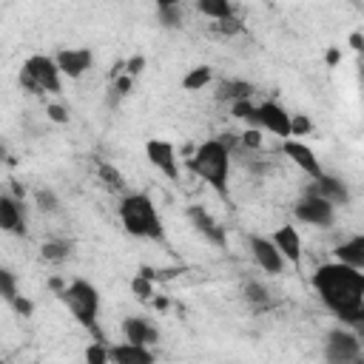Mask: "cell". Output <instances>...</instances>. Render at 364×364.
Here are the masks:
<instances>
[{"label": "cell", "instance_id": "21", "mask_svg": "<svg viewBox=\"0 0 364 364\" xmlns=\"http://www.w3.org/2000/svg\"><path fill=\"white\" fill-rule=\"evenodd\" d=\"M245 299H247V304H250V307H256V310H264V307H270V304H273L270 290H267L262 282H256V279L245 282Z\"/></svg>", "mask_w": 364, "mask_h": 364}, {"label": "cell", "instance_id": "8", "mask_svg": "<svg viewBox=\"0 0 364 364\" xmlns=\"http://www.w3.org/2000/svg\"><path fill=\"white\" fill-rule=\"evenodd\" d=\"M145 156H148V162L159 171V173H165L168 179H179V159H176V148L168 142V139H159V136H154V139H148L145 142Z\"/></svg>", "mask_w": 364, "mask_h": 364}, {"label": "cell", "instance_id": "5", "mask_svg": "<svg viewBox=\"0 0 364 364\" xmlns=\"http://www.w3.org/2000/svg\"><path fill=\"white\" fill-rule=\"evenodd\" d=\"M63 74L57 71L54 65V57H46V54H34L23 63V71H20V85L23 91L28 94H57L63 80Z\"/></svg>", "mask_w": 364, "mask_h": 364}, {"label": "cell", "instance_id": "22", "mask_svg": "<svg viewBox=\"0 0 364 364\" xmlns=\"http://www.w3.org/2000/svg\"><path fill=\"white\" fill-rule=\"evenodd\" d=\"M196 11H202L205 17L222 23V20H230L233 17V6L228 0H199L196 3Z\"/></svg>", "mask_w": 364, "mask_h": 364}, {"label": "cell", "instance_id": "42", "mask_svg": "<svg viewBox=\"0 0 364 364\" xmlns=\"http://www.w3.org/2000/svg\"><path fill=\"white\" fill-rule=\"evenodd\" d=\"M6 159H9V151H6V145L0 142V162H6Z\"/></svg>", "mask_w": 364, "mask_h": 364}, {"label": "cell", "instance_id": "6", "mask_svg": "<svg viewBox=\"0 0 364 364\" xmlns=\"http://www.w3.org/2000/svg\"><path fill=\"white\" fill-rule=\"evenodd\" d=\"M324 361L327 364H364L361 338L355 333H350L344 324L330 330L324 338Z\"/></svg>", "mask_w": 364, "mask_h": 364}, {"label": "cell", "instance_id": "9", "mask_svg": "<svg viewBox=\"0 0 364 364\" xmlns=\"http://www.w3.org/2000/svg\"><path fill=\"white\" fill-rule=\"evenodd\" d=\"M256 122H259V131L264 128V131H270L273 136L290 139V114H287L279 102L267 100V102L256 105Z\"/></svg>", "mask_w": 364, "mask_h": 364}, {"label": "cell", "instance_id": "34", "mask_svg": "<svg viewBox=\"0 0 364 364\" xmlns=\"http://www.w3.org/2000/svg\"><path fill=\"white\" fill-rule=\"evenodd\" d=\"M213 28H216L219 34H239V31H242L245 26H242V20H239V17L233 14L230 20H222V23H213Z\"/></svg>", "mask_w": 364, "mask_h": 364}, {"label": "cell", "instance_id": "18", "mask_svg": "<svg viewBox=\"0 0 364 364\" xmlns=\"http://www.w3.org/2000/svg\"><path fill=\"white\" fill-rule=\"evenodd\" d=\"M108 361H114V364H154L156 358H154L151 347H136V344L122 341V344L108 347Z\"/></svg>", "mask_w": 364, "mask_h": 364}, {"label": "cell", "instance_id": "40", "mask_svg": "<svg viewBox=\"0 0 364 364\" xmlns=\"http://www.w3.org/2000/svg\"><path fill=\"white\" fill-rule=\"evenodd\" d=\"M338 60H341V51H338V48H330V51H327V65H336Z\"/></svg>", "mask_w": 364, "mask_h": 364}, {"label": "cell", "instance_id": "15", "mask_svg": "<svg viewBox=\"0 0 364 364\" xmlns=\"http://www.w3.org/2000/svg\"><path fill=\"white\" fill-rule=\"evenodd\" d=\"M307 193H316V196L327 199L330 205H347L350 202L347 182H341L338 176H330V173H321L318 179H313V185L307 188Z\"/></svg>", "mask_w": 364, "mask_h": 364}, {"label": "cell", "instance_id": "35", "mask_svg": "<svg viewBox=\"0 0 364 364\" xmlns=\"http://www.w3.org/2000/svg\"><path fill=\"white\" fill-rule=\"evenodd\" d=\"M46 117H48L51 122H57V125H63V122H68V111H65L63 105H57V102H51V105H46Z\"/></svg>", "mask_w": 364, "mask_h": 364}, {"label": "cell", "instance_id": "27", "mask_svg": "<svg viewBox=\"0 0 364 364\" xmlns=\"http://www.w3.org/2000/svg\"><path fill=\"white\" fill-rule=\"evenodd\" d=\"M230 114L236 117V119H245L250 128H259V122H256V105L250 102V100H242V102H233L230 105Z\"/></svg>", "mask_w": 364, "mask_h": 364}, {"label": "cell", "instance_id": "1", "mask_svg": "<svg viewBox=\"0 0 364 364\" xmlns=\"http://www.w3.org/2000/svg\"><path fill=\"white\" fill-rule=\"evenodd\" d=\"M313 287L324 307L341 318V324L358 327L364 321V273L341 262H327L316 267Z\"/></svg>", "mask_w": 364, "mask_h": 364}, {"label": "cell", "instance_id": "33", "mask_svg": "<svg viewBox=\"0 0 364 364\" xmlns=\"http://www.w3.org/2000/svg\"><path fill=\"white\" fill-rule=\"evenodd\" d=\"M145 63H148V60H145L142 54H134V57H128V60L122 63V74H128V77L134 80L136 74H142V71H145Z\"/></svg>", "mask_w": 364, "mask_h": 364}, {"label": "cell", "instance_id": "19", "mask_svg": "<svg viewBox=\"0 0 364 364\" xmlns=\"http://www.w3.org/2000/svg\"><path fill=\"white\" fill-rule=\"evenodd\" d=\"M336 262H341L353 270H361L364 267V236H353V239L341 242L336 247Z\"/></svg>", "mask_w": 364, "mask_h": 364}, {"label": "cell", "instance_id": "29", "mask_svg": "<svg viewBox=\"0 0 364 364\" xmlns=\"http://www.w3.org/2000/svg\"><path fill=\"white\" fill-rule=\"evenodd\" d=\"M34 202H37V208L46 210V213L60 210V199H57V193H54L51 188H40V191L34 193Z\"/></svg>", "mask_w": 364, "mask_h": 364}, {"label": "cell", "instance_id": "31", "mask_svg": "<svg viewBox=\"0 0 364 364\" xmlns=\"http://www.w3.org/2000/svg\"><path fill=\"white\" fill-rule=\"evenodd\" d=\"M85 361H88V364H108V344H102V341L88 344V350H85Z\"/></svg>", "mask_w": 364, "mask_h": 364}, {"label": "cell", "instance_id": "24", "mask_svg": "<svg viewBox=\"0 0 364 364\" xmlns=\"http://www.w3.org/2000/svg\"><path fill=\"white\" fill-rule=\"evenodd\" d=\"M40 256H43L46 262H51V264H60V262H65V259L71 256V242H63V239H51V242H43V247H40Z\"/></svg>", "mask_w": 364, "mask_h": 364}, {"label": "cell", "instance_id": "12", "mask_svg": "<svg viewBox=\"0 0 364 364\" xmlns=\"http://www.w3.org/2000/svg\"><path fill=\"white\" fill-rule=\"evenodd\" d=\"M282 151H284V156L290 159V162H296V168H301L310 179H318L321 173H324V168H321V162L316 159V154L304 145V142H299V139H282Z\"/></svg>", "mask_w": 364, "mask_h": 364}, {"label": "cell", "instance_id": "16", "mask_svg": "<svg viewBox=\"0 0 364 364\" xmlns=\"http://www.w3.org/2000/svg\"><path fill=\"white\" fill-rule=\"evenodd\" d=\"M0 230L23 236L26 233V216H23V205L17 196L0 193Z\"/></svg>", "mask_w": 364, "mask_h": 364}, {"label": "cell", "instance_id": "4", "mask_svg": "<svg viewBox=\"0 0 364 364\" xmlns=\"http://www.w3.org/2000/svg\"><path fill=\"white\" fill-rule=\"evenodd\" d=\"M60 299L65 301V307L71 310V316H74L85 330H91V333L97 336V341H105L102 333H100V327H97V316H100V290H97L91 282H85V279L68 282V284L63 287Z\"/></svg>", "mask_w": 364, "mask_h": 364}, {"label": "cell", "instance_id": "39", "mask_svg": "<svg viewBox=\"0 0 364 364\" xmlns=\"http://www.w3.org/2000/svg\"><path fill=\"white\" fill-rule=\"evenodd\" d=\"M350 48H353V51H361V48H364V34H361V31H353V34H350Z\"/></svg>", "mask_w": 364, "mask_h": 364}, {"label": "cell", "instance_id": "7", "mask_svg": "<svg viewBox=\"0 0 364 364\" xmlns=\"http://www.w3.org/2000/svg\"><path fill=\"white\" fill-rule=\"evenodd\" d=\"M293 213H296L299 222L313 225V228H330L336 222V205H330L327 199H321L316 193H304L293 205Z\"/></svg>", "mask_w": 364, "mask_h": 364}, {"label": "cell", "instance_id": "3", "mask_svg": "<svg viewBox=\"0 0 364 364\" xmlns=\"http://www.w3.org/2000/svg\"><path fill=\"white\" fill-rule=\"evenodd\" d=\"M119 222L136 239H162V219L148 193H128L119 202Z\"/></svg>", "mask_w": 364, "mask_h": 364}, {"label": "cell", "instance_id": "37", "mask_svg": "<svg viewBox=\"0 0 364 364\" xmlns=\"http://www.w3.org/2000/svg\"><path fill=\"white\" fill-rule=\"evenodd\" d=\"M131 85H134V80H131L128 74H117V77H114V91H117L119 97H125V94L131 91Z\"/></svg>", "mask_w": 364, "mask_h": 364}, {"label": "cell", "instance_id": "13", "mask_svg": "<svg viewBox=\"0 0 364 364\" xmlns=\"http://www.w3.org/2000/svg\"><path fill=\"white\" fill-rule=\"evenodd\" d=\"M91 63H94L91 48H63V51L54 57L57 71L65 74V77H71V80L82 77V74L91 68Z\"/></svg>", "mask_w": 364, "mask_h": 364}, {"label": "cell", "instance_id": "26", "mask_svg": "<svg viewBox=\"0 0 364 364\" xmlns=\"http://www.w3.org/2000/svg\"><path fill=\"white\" fill-rule=\"evenodd\" d=\"M17 276L9 270V267H0V299H6L9 304L17 299Z\"/></svg>", "mask_w": 364, "mask_h": 364}, {"label": "cell", "instance_id": "28", "mask_svg": "<svg viewBox=\"0 0 364 364\" xmlns=\"http://www.w3.org/2000/svg\"><path fill=\"white\" fill-rule=\"evenodd\" d=\"M97 171H100V176H102V182H105L108 188H114V191L125 188V179H122V173H119L114 165H108V162H100V165H97Z\"/></svg>", "mask_w": 364, "mask_h": 364}, {"label": "cell", "instance_id": "20", "mask_svg": "<svg viewBox=\"0 0 364 364\" xmlns=\"http://www.w3.org/2000/svg\"><path fill=\"white\" fill-rule=\"evenodd\" d=\"M253 97V85L250 82H245V80H222L219 85H216V100H228L230 105L233 102H242V100H250Z\"/></svg>", "mask_w": 364, "mask_h": 364}, {"label": "cell", "instance_id": "41", "mask_svg": "<svg viewBox=\"0 0 364 364\" xmlns=\"http://www.w3.org/2000/svg\"><path fill=\"white\" fill-rule=\"evenodd\" d=\"M154 307H156V310H165V307H168V299H154Z\"/></svg>", "mask_w": 364, "mask_h": 364}, {"label": "cell", "instance_id": "23", "mask_svg": "<svg viewBox=\"0 0 364 364\" xmlns=\"http://www.w3.org/2000/svg\"><path fill=\"white\" fill-rule=\"evenodd\" d=\"M156 17H159V23H162L165 28H179L182 20H185V9H182V3L165 0V3L156 6Z\"/></svg>", "mask_w": 364, "mask_h": 364}, {"label": "cell", "instance_id": "32", "mask_svg": "<svg viewBox=\"0 0 364 364\" xmlns=\"http://www.w3.org/2000/svg\"><path fill=\"white\" fill-rule=\"evenodd\" d=\"M313 131V122L304 117V114H290V136L296 139V136H304V134H310Z\"/></svg>", "mask_w": 364, "mask_h": 364}, {"label": "cell", "instance_id": "10", "mask_svg": "<svg viewBox=\"0 0 364 364\" xmlns=\"http://www.w3.org/2000/svg\"><path fill=\"white\" fill-rule=\"evenodd\" d=\"M188 219L191 225L205 236V242L216 245V247H228V233L225 228L210 216V210H205V205H191L188 208Z\"/></svg>", "mask_w": 364, "mask_h": 364}, {"label": "cell", "instance_id": "38", "mask_svg": "<svg viewBox=\"0 0 364 364\" xmlns=\"http://www.w3.org/2000/svg\"><path fill=\"white\" fill-rule=\"evenodd\" d=\"M11 307H14L20 316H31V310H34V304H31L26 296H17V299L11 301Z\"/></svg>", "mask_w": 364, "mask_h": 364}, {"label": "cell", "instance_id": "30", "mask_svg": "<svg viewBox=\"0 0 364 364\" xmlns=\"http://www.w3.org/2000/svg\"><path fill=\"white\" fill-rule=\"evenodd\" d=\"M131 293H134L136 299L148 301V299L154 296V282H151V279H145L142 273H136V276L131 279Z\"/></svg>", "mask_w": 364, "mask_h": 364}, {"label": "cell", "instance_id": "25", "mask_svg": "<svg viewBox=\"0 0 364 364\" xmlns=\"http://www.w3.org/2000/svg\"><path fill=\"white\" fill-rule=\"evenodd\" d=\"M210 77H213L210 65H193V68L182 77V88H185V91H202V88L210 82Z\"/></svg>", "mask_w": 364, "mask_h": 364}, {"label": "cell", "instance_id": "2", "mask_svg": "<svg viewBox=\"0 0 364 364\" xmlns=\"http://www.w3.org/2000/svg\"><path fill=\"white\" fill-rule=\"evenodd\" d=\"M188 168L205 179L219 196H228V176H230V148L222 139L202 142L193 156L188 159Z\"/></svg>", "mask_w": 364, "mask_h": 364}, {"label": "cell", "instance_id": "11", "mask_svg": "<svg viewBox=\"0 0 364 364\" xmlns=\"http://www.w3.org/2000/svg\"><path fill=\"white\" fill-rule=\"evenodd\" d=\"M247 245H250V256H253V262H256L264 273L279 276V273L284 270V259H282V253L276 250V245H273L270 239H264V236H250Z\"/></svg>", "mask_w": 364, "mask_h": 364}, {"label": "cell", "instance_id": "36", "mask_svg": "<svg viewBox=\"0 0 364 364\" xmlns=\"http://www.w3.org/2000/svg\"><path fill=\"white\" fill-rule=\"evenodd\" d=\"M242 145H245V148H259V145H262V131H259V128H247V131L242 134Z\"/></svg>", "mask_w": 364, "mask_h": 364}, {"label": "cell", "instance_id": "14", "mask_svg": "<svg viewBox=\"0 0 364 364\" xmlns=\"http://www.w3.org/2000/svg\"><path fill=\"white\" fill-rule=\"evenodd\" d=\"M122 336L128 344H136V347H154L159 341V330L142 316H128L122 321Z\"/></svg>", "mask_w": 364, "mask_h": 364}, {"label": "cell", "instance_id": "17", "mask_svg": "<svg viewBox=\"0 0 364 364\" xmlns=\"http://www.w3.org/2000/svg\"><path fill=\"white\" fill-rule=\"evenodd\" d=\"M270 242L276 245V250L282 253V259H287V262H293V264L301 262V236H299V230H296L293 225H282V228L273 233Z\"/></svg>", "mask_w": 364, "mask_h": 364}]
</instances>
